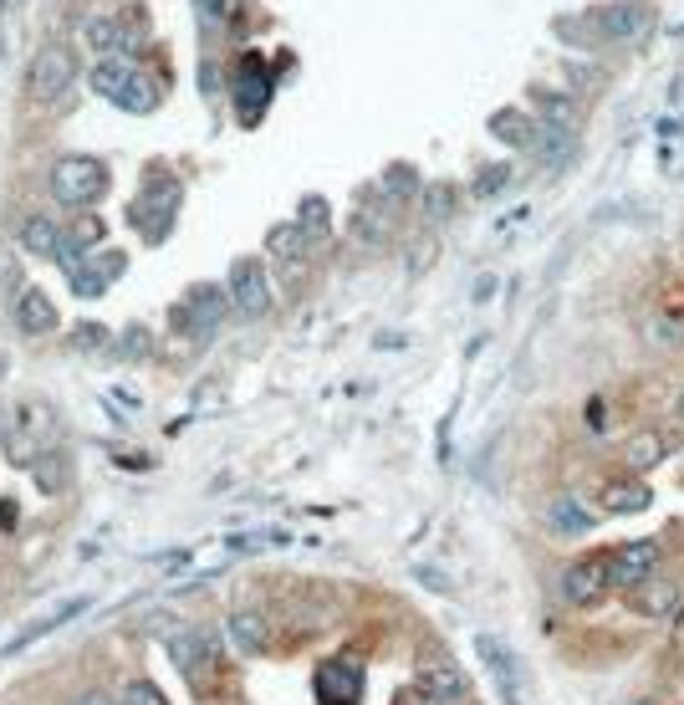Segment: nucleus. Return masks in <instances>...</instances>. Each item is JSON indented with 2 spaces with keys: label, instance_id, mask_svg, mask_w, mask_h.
<instances>
[{
  "label": "nucleus",
  "instance_id": "13",
  "mask_svg": "<svg viewBox=\"0 0 684 705\" xmlns=\"http://www.w3.org/2000/svg\"><path fill=\"white\" fill-rule=\"evenodd\" d=\"M608 583H613V578H608V557H583V562H572V568L562 572V598L587 608V604H598Z\"/></svg>",
  "mask_w": 684,
  "mask_h": 705
},
{
  "label": "nucleus",
  "instance_id": "9",
  "mask_svg": "<svg viewBox=\"0 0 684 705\" xmlns=\"http://www.w3.org/2000/svg\"><path fill=\"white\" fill-rule=\"evenodd\" d=\"M169 659L189 675V685L204 690V675L215 670V634H204V629H179V634L169 639Z\"/></svg>",
  "mask_w": 684,
  "mask_h": 705
},
{
  "label": "nucleus",
  "instance_id": "12",
  "mask_svg": "<svg viewBox=\"0 0 684 705\" xmlns=\"http://www.w3.org/2000/svg\"><path fill=\"white\" fill-rule=\"evenodd\" d=\"M123 267H128V261H123V251H102V256H87L83 251V256H77V267L67 271L72 292H77V297H102V292L123 276Z\"/></svg>",
  "mask_w": 684,
  "mask_h": 705
},
{
  "label": "nucleus",
  "instance_id": "26",
  "mask_svg": "<svg viewBox=\"0 0 684 705\" xmlns=\"http://www.w3.org/2000/svg\"><path fill=\"white\" fill-rule=\"evenodd\" d=\"M231 644L240 655H256L261 644H266V619L261 614H235L231 619Z\"/></svg>",
  "mask_w": 684,
  "mask_h": 705
},
{
  "label": "nucleus",
  "instance_id": "25",
  "mask_svg": "<svg viewBox=\"0 0 684 705\" xmlns=\"http://www.w3.org/2000/svg\"><path fill=\"white\" fill-rule=\"evenodd\" d=\"M664 450H669V440L659 435V430H638V435L629 440V466H634V470H654L659 460H664Z\"/></svg>",
  "mask_w": 684,
  "mask_h": 705
},
{
  "label": "nucleus",
  "instance_id": "33",
  "mask_svg": "<svg viewBox=\"0 0 684 705\" xmlns=\"http://www.w3.org/2000/svg\"><path fill=\"white\" fill-rule=\"evenodd\" d=\"M102 343H108V327H92V322L77 327V348H102Z\"/></svg>",
  "mask_w": 684,
  "mask_h": 705
},
{
  "label": "nucleus",
  "instance_id": "1",
  "mask_svg": "<svg viewBox=\"0 0 684 705\" xmlns=\"http://www.w3.org/2000/svg\"><path fill=\"white\" fill-rule=\"evenodd\" d=\"M51 195L72 205V210H87V205H98L108 195V169L98 159H87V153H67L51 169Z\"/></svg>",
  "mask_w": 684,
  "mask_h": 705
},
{
  "label": "nucleus",
  "instance_id": "14",
  "mask_svg": "<svg viewBox=\"0 0 684 705\" xmlns=\"http://www.w3.org/2000/svg\"><path fill=\"white\" fill-rule=\"evenodd\" d=\"M629 608L644 614V619H680L684 614V588L680 583H638L629 588Z\"/></svg>",
  "mask_w": 684,
  "mask_h": 705
},
{
  "label": "nucleus",
  "instance_id": "24",
  "mask_svg": "<svg viewBox=\"0 0 684 705\" xmlns=\"http://www.w3.org/2000/svg\"><path fill=\"white\" fill-rule=\"evenodd\" d=\"M307 240H312V231H307V225H276V231L266 235V251L276 256V261H301V256H307Z\"/></svg>",
  "mask_w": 684,
  "mask_h": 705
},
{
  "label": "nucleus",
  "instance_id": "6",
  "mask_svg": "<svg viewBox=\"0 0 684 705\" xmlns=\"http://www.w3.org/2000/svg\"><path fill=\"white\" fill-rule=\"evenodd\" d=\"M266 102H271L266 62H261L256 51H246V62H240V72H235V118H240L246 128H256L261 113H266Z\"/></svg>",
  "mask_w": 684,
  "mask_h": 705
},
{
  "label": "nucleus",
  "instance_id": "29",
  "mask_svg": "<svg viewBox=\"0 0 684 705\" xmlns=\"http://www.w3.org/2000/svg\"><path fill=\"white\" fill-rule=\"evenodd\" d=\"M301 225H307V231L312 235H327V200H318V195H307V200H301Z\"/></svg>",
  "mask_w": 684,
  "mask_h": 705
},
{
  "label": "nucleus",
  "instance_id": "23",
  "mask_svg": "<svg viewBox=\"0 0 684 705\" xmlns=\"http://www.w3.org/2000/svg\"><path fill=\"white\" fill-rule=\"evenodd\" d=\"M83 41L98 51V57H128V32H123L117 16H92L83 26Z\"/></svg>",
  "mask_w": 684,
  "mask_h": 705
},
{
  "label": "nucleus",
  "instance_id": "8",
  "mask_svg": "<svg viewBox=\"0 0 684 705\" xmlns=\"http://www.w3.org/2000/svg\"><path fill=\"white\" fill-rule=\"evenodd\" d=\"M312 690H318V705H358L363 701V670H358V659H327L312 675Z\"/></svg>",
  "mask_w": 684,
  "mask_h": 705
},
{
  "label": "nucleus",
  "instance_id": "21",
  "mask_svg": "<svg viewBox=\"0 0 684 705\" xmlns=\"http://www.w3.org/2000/svg\"><path fill=\"white\" fill-rule=\"evenodd\" d=\"M547 521L562 532V537H583V532H593L598 527V506H583L577 496H557L547 511Z\"/></svg>",
  "mask_w": 684,
  "mask_h": 705
},
{
  "label": "nucleus",
  "instance_id": "20",
  "mask_svg": "<svg viewBox=\"0 0 684 705\" xmlns=\"http://www.w3.org/2000/svg\"><path fill=\"white\" fill-rule=\"evenodd\" d=\"M490 134L501 138V144H511V149L532 153L536 144H542V128H536L526 113H517V108H501V113L490 118Z\"/></svg>",
  "mask_w": 684,
  "mask_h": 705
},
{
  "label": "nucleus",
  "instance_id": "17",
  "mask_svg": "<svg viewBox=\"0 0 684 705\" xmlns=\"http://www.w3.org/2000/svg\"><path fill=\"white\" fill-rule=\"evenodd\" d=\"M475 655L490 665V675H496V685H501V701L517 705V655L506 650V639L496 634H475Z\"/></svg>",
  "mask_w": 684,
  "mask_h": 705
},
{
  "label": "nucleus",
  "instance_id": "30",
  "mask_svg": "<svg viewBox=\"0 0 684 705\" xmlns=\"http://www.w3.org/2000/svg\"><path fill=\"white\" fill-rule=\"evenodd\" d=\"M384 189H388V195H394V200H403V195H414V174H409V169H388V174H384Z\"/></svg>",
  "mask_w": 684,
  "mask_h": 705
},
{
  "label": "nucleus",
  "instance_id": "5",
  "mask_svg": "<svg viewBox=\"0 0 684 705\" xmlns=\"http://www.w3.org/2000/svg\"><path fill=\"white\" fill-rule=\"evenodd\" d=\"M21 246L32 256H47V261H62V271L77 267V256H83V240H72L57 220L47 215H26L21 220Z\"/></svg>",
  "mask_w": 684,
  "mask_h": 705
},
{
  "label": "nucleus",
  "instance_id": "31",
  "mask_svg": "<svg viewBox=\"0 0 684 705\" xmlns=\"http://www.w3.org/2000/svg\"><path fill=\"white\" fill-rule=\"evenodd\" d=\"M123 358H149V333H144V327H128V333H123Z\"/></svg>",
  "mask_w": 684,
  "mask_h": 705
},
{
  "label": "nucleus",
  "instance_id": "16",
  "mask_svg": "<svg viewBox=\"0 0 684 705\" xmlns=\"http://www.w3.org/2000/svg\"><path fill=\"white\" fill-rule=\"evenodd\" d=\"M419 690L434 701H460L465 695V675L455 670L445 655H424L419 659Z\"/></svg>",
  "mask_w": 684,
  "mask_h": 705
},
{
  "label": "nucleus",
  "instance_id": "15",
  "mask_svg": "<svg viewBox=\"0 0 684 705\" xmlns=\"http://www.w3.org/2000/svg\"><path fill=\"white\" fill-rule=\"evenodd\" d=\"M83 608H87V598H67V604H57V608H51V614H41V619H36V623H26V629H21V634L11 639L5 650H0V659H16V655H26V650H32L36 639L57 634V629H62V623H72V619H77V614H83Z\"/></svg>",
  "mask_w": 684,
  "mask_h": 705
},
{
  "label": "nucleus",
  "instance_id": "35",
  "mask_svg": "<svg viewBox=\"0 0 684 705\" xmlns=\"http://www.w3.org/2000/svg\"><path fill=\"white\" fill-rule=\"evenodd\" d=\"M16 502H0V532H11V527H16Z\"/></svg>",
  "mask_w": 684,
  "mask_h": 705
},
{
  "label": "nucleus",
  "instance_id": "36",
  "mask_svg": "<svg viewBox=\"0 0 684 705\" xmlns=\"http://www.w3.org/2000/svg\"><path fill=\"white\" fill-rule=\"evenodd\" d=\"M77 705H113V701H108L102 690H87V695H83V701H77Z\"/></svg>",
  "mask_w": 684,
  "mask_h": 705
},
{
  "label": "nucleus",
  "instance_id": "38",
  "mask_svg": "<svg viewBox=\"0 0 684 705\" xmlns=\"http://www.w3.org/2000/svg\"><path fill=\"white\" fill-rule=\"evenodd\" d=\"M644 705H654V701H644Z\"/></svg>",
  "mask_w": 684,
  "mask_h": 705
},
{
  "label": "nucleus",
  "instance_id": "28",
  "mask_svg": "<svg viewBox=\"0 0 684 705\" xmlns=\"http://www.w3.org/2000/svg\"><path fill=\"white\" fill-rule=\"evenodd\" d=\"M123 705H169V695L153 680H128V690H123Z\"/></svg>",
  "mask_w": 684,
  "mask_h": 705
},
{
  "label": "nucleus",
  "instance_id": "10",
  "mask_svg": "<svg viewBox=\"0 0 684 705\" xmlns=\"http://www.w3.org/2000/svg\"><path fill=\"white\" fill-rule=\"evenodd\" d=\"M654 568H659V542H623V547L608 553V578H613V588L649 583Z\"/></svg>",
  "mask_w": 684,
  "mask_h": 705
},
{
  "label": "nucleus",
  "instance_id": "32",
  "mask_svg": "<svg viewBox=\"0 0 684 705\" xmlns=\"http://www.w3.org/2000/svg\"><path fill=\"white\" fill-rule=\"evenodd\" d=\"M195 5H200V26L210 32V26L225 16V5H231V0H195Z\"/></svg>",
  "mask_w": 684,
  "mask_h": 705
},
{
  "label": "nucleus",
  "instance_id": "3",
  "mask_svg": "<svg viewBox=\"0 0 684 705\" xmlns=\"http://www.w3.org/2000/svg\"><path fill=\"white\" fill-rule=\"evenodd\" d=\"M92 87L102 98H113L123 113H153V102H159V83L153 77H144L138 67H117V62L92 67Z\"/></svg>",
  "mask_w": 684,
  "mask_h": 705
},
{
  "label": "nucleus",
  "instance_id": "2",
  "mask_svg": "<svg viewBox=\"0 0 684 705\" xmlns=\"http://www.w3.org/2000/svg\"><path fill=\"white\" fill-rule=\"evenodd\" d=\"M174 220H179V180H164V174H153L149 185L138 189L134 200V231L159 246L169 231H174Z\"/></svg>",
  "mask_w": 684,
  "mask_h": 705
},
{
  "label": "nucleus",
  "instance_id": "19",
  "mask_svg": "<svg viewBox=\"0 0 684 705\" xmlns=\"http://www.w3.org/2000/svg\"><path fill=\"white\" fill-rule=\"evenodd\" d=\"M654 496H649V486L644 481H602L598 486V506L602 511H613V517H634V511H644Z\"/></svg>",
  "mask_w": 684,
  "mask_h": 705
},
{
  "label": "nucleus",
  "instance_id": "27",
  "mask_svg": "<svg viewBox=\"0 0 684 705\" xmlns=\"http://www.w3.org/2000/svg\"><path fill=\"white\" fill-rule=\"evenodd\" d=\"M506 185H511V169H506V164H485L481 174H475V200H490V195H501Z\"/></svg>",
  "mask_w": 684,
  "mask_h": 705
},
{
  "label": "nucleus",
  "instance_id": "37",
  "mask_svg": "<svg viewBox=\"0 0 684 705\" xmlns=\"http://www.w3.org/2000/svg\"><path fill=\"white\" fill-rule=\"evenodd\" d=\"M680 415H684V399H680Z\"/></svg>",
  "mask_w": 684,
  "mask_h": 705
},
{
  "label": "nucleus",
  "instance_id": "7",
  "mask_svg": "<svg viewBox=\"0 0 684 705\" xmlns=\"http://www.w3.org/2000/svg\"><path fill=\"white\" fill-rule=\"evenodd\" d=\"M169 318H174V333L195 337V343H210L220 327V286H195L189 302H179Z\"/></svg>",
  "mask_w": 684,
  "mask_h": 705
},
{
  "label": "nucleus",
  "instance_id": "18",
  "mask_svg": "<svg viewBox=\"0 0 684 705\" xmlns=\"http://www.w3.org/2000/svg\"><path fill=\"white\" fill-rule=\"evenodd\" d=\"M644 26H649V11L634 5V0H629V5H608V11L593 16V32H598L602 41H629V36H638Z\"/></svg>",
  "mask_w": 684,
  "mask_h": 705
},
{
  "label": "nucleus",
  "instance_id": "34",
  "mask_svg": "<svg viewBox=\"0 0 684 705\" xmlns=\"http://www.w3.org/2000/svg\"><path fill=\"white\" fill-rule=\"evenodd\" d=\"M430 215L434 220H450V189H445V185L430 189Z\"/></svg>",
  "mask_w": 684,
  "mask_h": 705
},
{
  "label": "nucleus",
  "instance_id": "22",
  "mask_svg": "<svg viewBox=\"0 0 684 705\" xmlns=\"http://www.w3.org/2000/svg\"><path fill=\"white\" fill-rule=\"evenodd\" d=\"M16 327L21 333H51L57 327V302H47V292H36V286H21Z\"/></svg>",
  "mask_w": 684,
  "mask_h": 705
},
{
  "label": "nucleus",
  "instance_id": "11",
  "mask_svg": "<svg viewBox=\"0 0 684 705\" xmlns=\"http://www.w3.org/2000/svg\"><path fill=\"white\" fill-rule=\"evenodd\" d=\"M231 302L240 318H261L271 307V282H266V271H261V261H235L231 267Z\"/></svg>",
  "mask_w": 684,
  "mask_h": 705
},
{
  "label": "nucleus",
  "instance_id": "4",
  "mask_svg": "<svg viewBox=\"0 0 684 705\" xmlns=\"http://www.w3.org/2000/svg\"><path fill=\"white\" fill-rule=\"evenodd\" d=\"M77 83V57L67 47H41L32 62V98L36 102H62Z\"/></svg>",
  "mask_w": 684,
  "mask_h": 705
}]
</instances>
